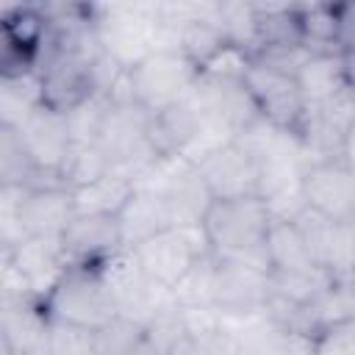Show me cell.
<instances>
[{
	"label": "cell",
	"instance_id": "484cf974",
	"mask_svg": "<svg viewBox=\"0 0 355 355\" xmlns=\"http://www.w3.org/2000/svg\"><path fill=\"white\" fill-rule=\"evenodd\" d=\"M319 352H322V338L308 336V333L283 330L275 324L272 341H269V355H319Z\"/></svg>",
	"mask_w": 355,
	"mask_h": 355
},
{
	"label": "cell",
	"instance_id": "5bb4252c",
	"mask_svg": "<svg viewBox=\"0 0 355 355\" xmlns=\"http://www.w3.org/2000/svg\"><path fill=\"white\" fill-rule=\"evenodd\" d=\"M25 144V150L31 153L33 164L42 169H58L72 147V136H69V122L67 114L50 108V105H39L19 128H14Z\"/></svg>",
	"mask_w": 355,
	"mask_h": 355
},
{
	"label": "cell",
	"instance_id": "83f0119b",
	"mask_svg": "<svg viewBox=\"0 0 355 355\" xmlns=\"http://www.w3.org/2000/svg\"><path fill=\"white\" fill-rule=\"evenodd\" d=\"M344 161H347V166L355 172V125H352V130H349V136H347V144H344V155H341Z\"/></svg>",
	"mask_w": 355,
	"mask_h": 355
},
{
	"label": "cell",
	"instance_id": "e0dca14e",
	"mask_svg": "<svg viewBox=\"0 0 355 355\" xmlns=\"http://www.w3.org/2000/svg\"><path fill=\"white\" fill-rule=\"evenodd\" d=\"M302 94L308 103L327 100L352 86L349 80V61L341 53H311L297 72Z\"/></svg>",
	"mask_w": 355,
	"mask_h": 355
},
{
	"label": "cell",
	"instance_id": "ffe728a7",
	"mask_svg": "<svg viewBox=\"0 0 355 355\" xmlns=\"http://www.w3.org/2000/svg\"><path fill=\"white\" fill-rule=\"evenodd\" d=\"M147 347V324L116 316L100 330H94V352L97 355H141Z\"/></svg>",
	"mask_w": 355,
	"mask_h": 355
},
{
	"label": "cell",
	"instance_id": "d6986e66",
	"mask_svg": "<svg viewBox=\"0 0 355 355\" xmlns=\"http://www.w3.org/2000/svg\"><path fill=\"white\" fill-rule=\"evenodd\" d=\"M266 255H269V269L272 272H294V269H308L319 266L313 255L308 252L300 230L288 219H275L269 239H266Z\"/></svg>",
	"mask_w": 355,
	"mask_h": 355
},
{
	"label": "cell",
	"instance_id": "30bf717a",
	"mask_svg": "<svg viewBox=\"0 0 355 355\" xmlns=\"http://www.w3.org/2000/svg\"><path fill=\"white\" fill-rule=\"evenodd\" d=\"M194 166L214 200L258 197V164L236 139L208 150Z\"/></svg>",
	"mask_w": 355,
	"mask_h": 355
},
{
	"label": "cell",
	"instance_id": "277c9868",
	"mask_svg": "<svg viewBox=\"0 0 355 355\" xmlns=\"http://www.w3.org/2000/svg\"><path fill=\"white\" fill-rule=\"evenodd\" d=\"M200 72L178 50H155L128 69L133 100L158 114L194 92Z\"/></svg>",
	"mask_w": 355,
	"mask_h": 355
},
{
	"label": "cell",
	"instance_id": "f546056e",
	"mask_svg": "<svg viewBox=\"0 0 355 355\" xmlns=\"http://www.w3.org/2000/svg\"><path fill=\"white\" fill-rule=\"evenodd\" d=\"M3 355H22V352H11V349H3Z\"/></svg>",
	"mask_w": 355,
	"mask_h": 355
},
{
	"label": "cell",
	"instance_id": "52a82bcc",
	"mask_svg": "<svg viewBox=\"0 0 355 355\" xmlns=\"http://www.w3.org/2000/svg\"><path fill=\"white\" fill-rule=\"evenodd\" d=\"M355 125V89H344L327 100L308 103L297 139L308 161H333L344 155L347 136Z\"/></svg>",
	"mask_w": 355,
	"mask_h": 355
},
{
	"label": "cell",
	"instance_id": "7a4b0ae2",
	"mask_svg": "<svg viewBox=\"0 0 355 355\" xmlns=\"http://www.w3.org/2000/svg\"><path fill=\"white\" fill-rule=\"evenodd\" d=\"M42 305L53 322L78 324L86 330H100L119 316L103 266H67Z\"/></svg>",
	"mask_w": 355,
	"mask_h": 355
},
{
	"label": "cell",
	"instance_id": "f1b7e54d",
	"mask_svg": "<svg viewBox=\"0 0 355 355\" xmlns=\"http://www.w3.org/2000/svg\"><path fill=\"white\" fill-rule=\"evenodd\" d=\"M169 355H194V352H191V344H189V338H183V341H180V344H178V347H175Z\"/></svg>",
	"mask_w": 355,
	"mask_h": 355
},
{
	"label": "cell",
	"instance_id": "3957f363",
	"mask_svg": "<svg viewBox=\"0 0 355 355\" xmlns=\"http://www.w3.org/2000/svg\"><path fill=\"white\" fill-rule=\"evenodd\" d=\"M241 78H244V86H247L261 119L297 136L305 108H308V100L297 80V72L283 69L266 58L247 55Z\"/></svg>",
	"mask_w": 355,
	"mask_h": 355
},
{
	"label": "cell",
	"instance_id": "d4e9b609",
	"mask_svg": "<svg viewBox=\"0 0 355 355\" xmlns=\"http://www.w3.org/2000/svg\"><path fill=\"white\" fill-rule=\"evenodd\" d=\"M47 355H97L94 352V330L50 319Z\"/></svg>",
	"mask_w": 355,
	"mask_h": 355
},
{
	"label": "cell",
	"instance_id": "603a6c76",
	"mask_svg": "<svg viewBox=\"0 0 355 355\" xmlns=\"http://www.w3.org/2000/svg\"><path fill=\"white\" fill-rule=\"evenodd\" d=\"M111 111H114V103H111L108 94H92L89 100L75 105L67 114L72 141H78V144H97L103 130H105V122H108Z\"/></svg>",
	"mask_w": 355,
	"mask_h": 355
},
{
	"label": "cell",
	"instance_id": "8fae6325",
	"mask_svg": "<svg viewBox=\"0 0 355 355\" xmlns=\"http://www.w3.org/2000/svg\"><path fill=\"white\" fill-rule=\"evenodd\" d=\"M305 205L333 222H355V172L344 158L313 161L302 175Z\"/></svg>",
	"mask_w": 355,
	"mask_h": 355
},
{
	"label": "cell",
	"instance_id": "9a60e30c",
	"mask_svg": "<svg viewBox=\"0 0 355 355\" xmlns=\"http://www.w3.org/2000/svg\"><path fill=\"white\" fill-rule=\"evenodd\" d=\"M236 44H233L230 33L225 31V25L219 22V17H197L194 14L183 22V28L178 31V39H175V50L197 72H205L211 64H216Z\"/></svg>",
	"mask_w": 355,
	"mask_h": 355
},
{
	"label": "cell",
	"instance_id": "2e32d148",
	"mask_svg": "<svg viewBox=\"0 0 355 355\" xmlns=\"http://www.w3.org/2000/svg\"><path fill=\"white\" fill-rule=\"evenodd\" d=\"M119 230H122V244L125 250H133L136 244L153 239L155 233L172 227L169 211L164 205V200L153 191L136 189L133 197L128 200V205L119 211Z\"/></svg>",
	"mask_w": 355,
	"mask_h": 355
},
{
	"label": "cell",
	"instance_id": "5b68a950",
	"mask_svg": "<svg viewBox=\"0 0 355 355\" xmlns=\"http://www.w3.org/2000/svg\"><path fill=\"white\" fill-rule=\"evenodd\" d=\"M103 275H105V283L114 294L119 316L150 324L158 313H164L175 305L172 291L166 286L155 283L141 269L133 250H119L114 258H108L103 263Z\"/></svg>",
	"mask_w": 355,
	"mask_h": 355
},
{
	"label": "cell",
	"instance_id": "ac0fdd59",
	"mask_svg": "<svg viewBox=\"0 0 355 355\" xmlns=\"http://www.w3.org/2000/svg\"><path fill=\"white\" fill-rule=\"evenodd\" d=\"M136 183L133 178L122 175V172H108L100 180L72 189V200H75V214H105V216H119V211L128 205V200L133 197Z\"/></svg>",
	"mask_w": 355,
	"mask_h": 355
},
{
	"label": "cell",
	"instance_id": "cb8c5ba5",
	"mask_svg": "<svg viewBox=\"0 0 355 355\" xmlns=\"http://www.w3.org/2000/svg\"><path fill=\"white\" fill-rule=\"evenodd\" d=\"M0 169H3V186H22V189L33 180L39 169L14 128L0 130Z\"/></svg>",
	"mask_w": 355,
	"mask_h": 355
},
{
	"label": "cell",
	"instance_id": "7c38bea8",
	"mask_svg": "<svg viewBox=\"0 0 355 355\" xmlns=\"http://www.w3.org/2000/svg\"><path fill=\"white\" fill-rule=\"evenodd\" d=\"M58 244L67 266H103L108 258L125 250L119 219L105 214H75Z\"/></svg>",
	"mask_w": 355,
	"mask_h": 355
},
{
	"label": "cell",
	"instance_id": "ba28073f",
	"mask_svg": "<svg viewBox=\"0 0 355 355\" xmlns=\"http://www.w3.org/2000/svg\"><path fill=\"white\" fill-rule=\"evenodd\" d=\"M205 252H211V247L205 241L202 227H166L133 247V255L141 269L169 291Z\"/></svg>",
	"mask_w": 355,
	"mask_h": 355
},
{
	"label": "cell",
	"instance_id": "9c48e42d",
	"mask_svg": "<svg viewBox=\"0 0 355 355\" xmlns=\"http://www.w3.org/2000/svg\"><path fill=\"white\" fill-rule=\"evenodd\" d=\"M97 39L108 55H114L125 69L155 53L161 44V25H158V11L147 8H111L105 19L94 22Z\"/></svg>",
	"mask_w": 355,
	"mask_h": 355
},
{
	"label": "cell",
	"instance_id": "8992f818",
	"mask_svg": "<svg viewBox=\"0 0 355 355\" xmlns=\"http://www.w3.org/2000/svg\"><path fill=\"white\" fill-rule=\"evenodd\" d=\"M272 297V272L244 261H216L214 308L227 322L263 316Z\"/></svg>",
	"mask_w": 355,
	"mask_h": 355
},
{
	"label": "cell",
	"instance_id": "4fadbf2b",
	"mask_svg": "<svg viewBox=\"0 0 355 355\" xmlns=\"http://www.w3.org/2000/svg\"><path fill=\"white\" fill-rule=\"evenodd\" d=\"M6 266L19 277V283L39 300L53 291V286L61 280L67 269V258L61 252L58 239H25L11 252H3Z\"/></svg>",
	"mask_w": 355,
	"mask_h": 355
},
{
	"label": "cell",
	"instance_id": "44dd1931",
	"mask_svg": "<svg viewBox=\"0 0 355 355\" xmlns=\"http://www.w3.org/2000/svg\"><path fill=\"white\" fill-rule=\"evenodd\" d=\"M216 255L205 252L194 261V266L180 277V283L172 288L178 308H214V277H216Z\"/></svg>",
	"mask_w": 355,
	"mask_h": 355
},
{
	"label": "cell",
	"instance_id": "4316f807",
	"mask_svg": "<svg viewBox=\"0 0 355 355\" xmlns=\"http://www.w3.org/2000/svg\"><path fill=\"white\" fill-rule=\"evenodd\" d=\"M336 50L355 61V3L336 6Z\"/></svg>",
	"mask_w": 355,
	"mask_h": 355
},
{
	"label": "cell",
	"instance_id": "7402d4cb",
	"mask_svg": "<svg viewBox=\"0 0 355 355\" xmlns=\"http://www.w3.org/2000/svg\"><path fill=\"white\" fill-rule=\"evenodd\" d=\"M58 172L67 180L69 189H80V186H89V183L100 180L103 175H108L114 169H111L105 153L97 144H78V141H72V147H69L64 164L58 166Z\"/></svg>",
	"mask_w": 355,
	"mask_h": 355
},
{
	"label": "cell",
	"instance_id": "6da1fadb",
	"mask_svg": "<svg viewBox=\"0 0 355 355\" xmlns=\"http://www.w3.org/2000/svg\"><path fill=\"white\" fill-rule=\"evenodd\" d=\"M272 222L275 216L266 200L239 197V200H214L200 227L216 258L244 261V263L269 269L266 239H269Z\"/></svg>",
	"mask_w": 355,
	"mask_h": 355
}]
</instances>
